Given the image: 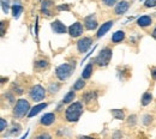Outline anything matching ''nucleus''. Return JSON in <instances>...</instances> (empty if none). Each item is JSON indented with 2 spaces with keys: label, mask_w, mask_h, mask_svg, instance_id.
<instances>
[{
  "label": "nucleus",
  "mask_w": 156,
  "mask_h": 139,
  "mask_svg": "<svg viewBox=\"0 0 156 139\" xmlns=\"http://www.w3.org/2000/svg\"><path fill=\"white\" fill-rule=\"evenodd\" d=\"M36 138H37V139H41V138L51 139V134H48V133H41V134H39V136H37Z\"/></svg>",
  "instance_id": "39"
},
{
  "label": "nucleus",
  "mask_w": 156,
  "mask_h": 139,
  "mask_svg": "<svg viewBox=\"0 0 156 139\" xmlns=\"http://www.w3.org/2000/svg\"><path fill=\"white\" fill-rule=\"evenodd\" d=\"M62 104H64V103L61 102L60 104H58V106H57V108H55V112H60V110H61V107H62Z\"/></svg>",
  "instance_id": "41"
},
{
  "label": "nucleus",
  "mask_w": 156,
  "mask_h": 139,
  "mask_svg": "<svg viewBox=\"0 0 156 139\" xmlns=\"http://www.w3.org/2000/svg\"><path fill=\"white\" fill-rule=\"evenodd\" d=\"M48 107V103L47 102H37L34 107H31L30 108V110H29V113H28V116L27 118H34V116H36L37 114H40L42 110H44L46 108Z\"/></svg>",
  "instance_id": "11"
},
{
  "label": "nucleus",
  "mask_w": 156,
  "mask_h": 139,
  "mask_svg": "<svg viewBox=\"0 0 156 139\" xmlns=\"http://www.w3.org/2000/svg\"><path fill=\"white\" fill-rule=\"evenodd\" d=\"M118 1H119V0H102L103 5H105V6H107V7H112V6H115Z\"/></svg>",
  "instance_id": "33"
},
{
  "label": "nucleus",
  "mask_w": 156,
  "mask_h": 139,
  "mask_svg": "<svg viewBox=\"0 0 156 139\" xmlns=\"http://www.w3.org/2000/svg\"><path fill=\"white\" fill-rule=\"evenodd\" d=\"M29 110H30V103H29V101L25 99H17V102L13 106L12 115L16 119H22L24 116H28Z\"/></svg>",
  "instance_id": "2"
},
{
  "label": "nucleus",
  "mask_w": 156,
  "mask_h": 139,
  "mask_svg": "<svg viewBox=\"0 0 156 139\" xmlns=\"http://www.w3.org/2000/svg\"><path fill=\"white\" fill-rule=\"evenodd\" d=\"M4 35H5V22L2 20L1 22V37H4Z\"/></svg>",
  "instance_id": "40"
},
{
  "label": "nucleus",
  "mask_w": 156,
  "mask_h": 139,
  "mask_svg": "<svg viewBox=\"0 0 156 139\" xmlns=\"http://www.w3.org/2000/svg\"><path fill=\"white\" fill-rule=\"evenodd\" d=\"M137 123V115L136 114H132L127 118V125L129 126H135Z\"/></svg>",
  "instance_id": "31"
},
{
  "label": "nucleus",
  "mask_w": 156,
  "mask_h": 139,
  "mask_svg": "<svg viewBox=\"0 0 156 139\" xmlns=\"http://www.w3.org/2000/svg\"><path fill=\"white\" fill-rule=\"evenodd\" d=\"M49 66V61L47 58H40V59H36L34 61V68L39 72H42L44 70H47Z\"/></svg>",
  "instance_id": "16"
},
{
  "label": "nucleus",
  "mask_w": 156,
  "mask_h": 139,
  "mask_svg": "<svg viewBox=\"0 0 156 139\" xmlns=\"http://www.w3.org/2000/svg\"><path fill=\"white\" fill-rule=\"evenodd\" d=\"M15 95H16V94H15L12 90L6 91V94H4V97L9 102V104H15V103H16V97H15Z\"/></svg>",
  "instance_id": "27"
},
{
  "label": "nucleus",
  "mask_w": 156,
  "mask_h": 139,
  "mask_svg": "<svg viewBox=\"0 0 156 139\" xmlns=\"http://www.w3.org/2000/svg\"><path fill=\"white\" fill-rule=\"evenodd\" d=\"M28 96H29V99H31V101H34L36 103L41 102V101H43V99H46V96H47V89H44L40 84H35V85H33L28 90Z\"/></svg>",
  "instance_id": "5"
},
{
  "label": "nucleus",
  "mask_w": 156,
  "mask_h": 139,
  "mask_svg": "<svg viewBox=\"0 0 156 139\" xmlns=\"http://www.w3.org/2000/svg\"><path fill=\"white\" fill-rule=\"evenodd\" d=\"M151 102H153V94H151L150 91L144 92L143 96H142V99H140L142 106H143V107H147V106H149Z\"/></svg>",
  "instance_id": "23"
},
{
  "label": "nucleus",
  "mask_w": 156,
  "mask_h": 139,
  "mask_svg": "<svg viewBox=\"0 0 156 139\" xmlns=\"http://www.w3.org/2000/svg\"><path fill=\"white\" fill-rule=\"evenodd\" d=\"M57 10L58 11H70L71 7H70L69 4H62V5H58L57 6Z\"/></svg>",
  "instance_id": "34"
},
{
  "label": "nucleus",
  "mask_w": 156,
  "mask_h": 139,
  "mask_svg": "<svg viewBox=\"0 0 156 139\" xmlns=\"http://www.w3.org/2000/svg\"><path fill=\"white\" fill-rule=\"evenodd\" d=\"M150 76H151L153 80H156V67H151L150 68Z\"/></svg>",
  "instance_id": "37"
},
{
  "label": "nucleus",
  "mask_w": 156,
  "mask_h": 139,
  "mask_svg": "<svg viewBox=\"0 0 156 139\" xmlns=\"http://www.w3.org/2000/svg\"><path fill=\"white\" fill-rule=\"evenodd\" d=\"M11 90L16 94V95H23V92H24V89L20 86V84L17 83V82H15L13 84H12V88H11Z\"/></svg>",
  "instance_id": "28"
},
{
  "label": "nucleus",
  "mask_w": 156,
  "mask_h": 139,
  "mask_svg": "<svg viewBox=\"0 0 156 139\" xmlns=\"http://www.w3.org/2000/svg\"><path fill=\"white\" fill-rule=\"evenodd\" d=\"M85 79L84 78H78L76 82H75V84H73V86H72V89L75 90V91H79V90H83L84 88H85Z\"/></svg>",
  "instance_id": "24"
},
{
  "label": "nucleus",
  "mask_w": 156,
  "mask_h": 139,
  "mask_svg": "<svg viewBox=\"0 0 156 139\" xmlns=\"http://www.w3.org/2000/svg\"><path fill=\"white\" fill-rule=\"evenodd\" d=\"M7 120L6 119H4V118H1L0 119V132L2 133V132H5V130L7 128Z\"/></svg>",
  "instance_id": "32"
},
{
  "label": "nucleus",
  "mask_w": 156,
  "mask_h": 139,
  "mask_svg": "<svg viewBox=\"0 0 156 139\" xmlns=\"http://www.w3.org/2000/svg\"><path fill=\"white\" fill-rule=\"evenodd\" d=\"M151 24H153V18L150 16H148V15H143V16L137 18V25L139 28H148Z\"/></svg>",
  "instance_id": "17"
},
{
  "label": "nucleus",
  "mask_w": 156,
  "mask_h": 139,
  "mask_svg": "<svg viewBox=\"0 0 156 139\" xmlns=\"http://www.w3.org/2000/svg\"><path fill=\"white\" fill-rule=\"evenodd\" d=\"M113 57V50L109 47H105L100 50V53L98 54V57L94 59L95 65H98V67H107L112 60Z\"/></svg>",
  "instance_id": "4"
},
{
  "label": "nucleus",
  "mask_w": 156,
  "mask_h": 139,
  "mask_svg": "<svg viewBox=\"0 0 156 139\" xmlns=\"http://www.w3.org/2000/svg\"><path fill=\"white\" fill-rule=\"evenodd\" d=\"M73 71H75V62L73 64H69V62L61 64L55 68V77L60 82H65L72 76Z\"/></svg>",
  "instance_id": "3"
},
{
  "label": "nucleus",
  "mask_w": 156,
  "mask_h": 139,
  "mask_svg": "<svg viewBox=\"0 0 156 139\" xmlns=\"http://www.w3.org/2000/svg\"><path fill=\"white\" fill-rule=\"evenodd\" d=\"M84 24L80 23V22H75L73 24H71L69 26V35L72 37V39H78L83 35V31H84Z\"/></svg>",
  "instance_id": "7"
},
{
  "label": "nucleus",
  "mask_w": 156,
  "mask_h": 139,
  "mask_svg": "<svg viewBox=\"0 0 156 139\" xmlns=\"http://www.w3.org/2000/svg\"><path fill=\"white\" fill-rule=\"evenodd\" d=\"M22 131V126L17 122H12L11 128H10V134L11 136H18Z\"/></svg>",
  "instance_id": "26"
},
{
  "label": "nucleus",
  "mask_w": 156,
  "mask_h": 139,
  "mask_svg": "<svg viewBox=\"0 0 156 139\" xmlns=\"http://www.w3.org/2000/svg\"><path fill=\"white\" fill-rule=\"evenodd\" d=\"M95 49H96V46H94V47H93V49H91V50H89V53H87V55H85V57L83 58V60H82V65H83V62H85V60L88 59V58H89V57L95 52Z\"/></svg>",
  "instance_id": "36"
},
{
  "label": "nucleus",
  "mask_w": 156,
  "mask_h": 139,
  "mask_svg": "<svg viewBox=\"0 0 156 139\" xmlns=\"http://www.w3.org/2000/svg\"><path fill=\"white\" fill-rule=\"evenodd\" d=\"M39 35V17H36V20H35V36L37 37Z\"/></svg>",
  "instance_id": "38"
},
{
  "label": "nucleus",
  "mask_w": 156,
  "mask_h": 139,
  "mask_svg": "<svg viewBox=\"0 0 156 139\" xmlns=\"http://www.w3.org/2000/svg\"><path fill=\"white\" fill-rule=\"evenodd\" d=\"M144 6L150 9V7H155L156 6V0H145L144 1Z\"/></svg>",
  "instance_id": "35"
},
{
  "label": "nucleus",
  "mask_w": 156,
  "mask_h": 139,
  "mask_svg": "<svg viewBox=\"0 0 156 139\" xmlns=\"http://www.w3.org/2000/svg\"><path fill=\"white\" fill-rule=\"evenodd\" d=\"M151 122H153V115L145 114V115L142 116V123H143L144 126H149Z\"/></svg>",
  "instance_id": "29"
},
{
  "label": "nucleus",
  "mask_w": 156,
  "mask_h": 139,
  "mask_svg": "<svg viewBox=\"0 0 156 139\" xmlns=\"http://www.w3.org/2000/svg\"><path fill=\"white\" fill-rule=\"evenodd\" d=\"M57 120V115L55 113H46L41 116V119L39 120L40 125L42 126H52Z\"/></svg>",
  "instance_id": "15"
},
{
  "label": "nucleus",
  "mask_w": 156,
  "mask_h": 139,
  "mask_svg": "<svg viewBox=\"0 0 156 139\" xmlns=\"http://www.w3.org/2000/svg\"><path fill=\"white\" fill-rule=\"evenodd\" d=\"M1 7H2V11L7 15L9 11H10V2H9V0H1Z\"/></svg>",
  "instance_id": "30"
},
{
  "label": "nucleus",
  "mask_w": 156,
  "mask_h": 139,
  "mask_svg": "<svg viewBox=\"0 0 156 139\" xmlns=\"http://www.w3.org/2000/svg\"><path fill=\"white\" fill-rule=\"evenodd\" d=\"M139 1H143V0H139Z\"/></svg>",
  "instance_id": "43"
},
{
  "label": "nucleus",
  "mask_w": 156,
  "mask_h": 139,
  "mask_svg": "<svg viewBox=\"0 0 156 139\" xmlns=\"http://www.w3.org/2000/svg\"><path fill=\"white\" fill-rule=\"evenodd\" d=\"M80 99H82V102L85 106H90L91 103H94L98 99V91H95V90H88V91H85L80 96Z\"/></svg>",
  "instance_id": "10"
},
{
  "label": "nucleus",
  "mask_w": 156,
  "mask_h": 139,
  "mask_svg": "<svg viewBox=\"0 0 156 139\" xmlns=\"http://www.w3.org/2000/svg\"><path fill=\"white\" fill-rule=\"evenodd\" d=\"M94 65H95L94 59H91L88 65H85V67L83 68V72H82V78L89 79V78L91 77V75H93V72H94Z\"/></svg>",
  "instance_id": "18"
},
{
  "label": "nucleus",
  "mask_w": 156,
  "mask_h": 139,
  "mask_svg": "<svg viewBox=\"0 0 156 139\" xmlns=\"http://www.w3.org/2000/svg\"><path fill=\"white\" fill-rule=\"evenodd\" d=\"M54 6V1L53 0H42L41 2V13L46 17H52L53 12H52V7Z\"/></svg>",
  "instance_id": "12"
},
{
  "label": "nucleus",
  "mask_w": 156,
  "mask_h": 139,
  "mask_svg": "<svg viewBox=\"0 0 156 139\" xmlns=\"http://www.w3.org/2000/svg\"><path fill=\"white\" fill-rule=\"evenodd\" d=\"M51 29H52L53 33L57 34V35H62V34H66V33L69 31V28H67L61 20H59V19L53 20V22L51 23Z\"/></svg>",
  "instance_id": "9"
},
{
  "label": "nucleus",
  "mask_w": 156,
  "mask_h": 139,
  "mask_svg": "<svg viewBox=\"0 0 156 139\" xmlns=\"http://www.w3.org/2000/svg\"><path fill=\"white\" fill-rule=\"evenodd\" d=\"M129 9H130V2H129V1H126V0L118 1L117 5L114 6V13H115L117 16H121V15L126 13Z\"/></svg>",
  "instance_id": "14"
},
{
  "label": "nucleus",
  "mask_w": 156,
  "mask_h": 139,
  "mask_svg": "<svg viewBox=\"0 0 156 139\" xmlns=\"http://www.w3.org/2000/svg\"><path fill=\"white\" fill-rule=\"evenodd\" d=\"M60 88H61V84L58 83V82H52L49 83L48 88H47V91L51 94V95H55L60 91Z\"/></svg>",
  "instance_id": "21"
},
{
  "label": "nucleus",
  "mask_w": 156,
  "mask_h": 139,
  "mask_svg": "<svg viewBox=\"0 0 156 139\" xmlns=\"http://www.w3.org/2000/svg\"><path fill=\"white\" fill-rule=\"evenodd\" d=\"M83 24H84V28L89 31L91 30H95L98 28V22L96 18V15L93 13V15H89V16H85L83 18Z\"/></svg>",
  "instance_id": "8"
},
{
  "label": "nucleus",
  "mask_w": 156,
  "mask_h": 139,
  "mask_svg": "<svg viewBox=\"0 0 156 139\" xmlns=\"http://www.w3.org/2000/svg\"><path fill=\"white\" fill-rule=\"evenodd\" d=\"M75 99H76V91L72 89L71 91H69L64 97H62V103L64 104H70V103H72L73 101H75Z\"/></svg>",
  "instance_id": "22"
},
{
  "label": "nucleus",
  "mask_w": 156,
  "mask_h": 139,
  "mask_svg": "<svg viewBox=\"0 0 156 139\" xmlns=\"http://www.w3.org/2000/svg\"><path fill=\"white\" fill-rule=\"evenodd\" d=\"M83 113H84V103L76 101L67 106V108L65 109V113H64V119L66 122L76 123L78 122V120L80 119Z\"/></svg>",
  "instance_id": "1"
},
{
  "label": "nucleus",
  "mask_w": 156,
  "mask_h": 139,
  "mask_svg": "<svg viewBox=\"0 0 156 139\" xmlns=\"http://www.w3.org/2000/svg\"><path fill=\"white\" fill-rule=\"evenodd\" d=\"M114 25V20H107V22H105L102 25H100V28H98V33H96V39H101V37H103L111 29H112V26Z\"/></svg>",
  "instance_id": "13"
},
{
  "label": "nucleus",
  "mask_w": 156,
  "mask_h": 139,
  "mask_svg": "<svg viewBox=\"0 0 156 139\" xmlns=\"http://www.w3.org/2000/svg\"><path fill=\"white\" fill-rule=\"evenodd\" d=\"M23 6L20 5V4H15V5H12L11 6V12H12V17L15 18V19H18L20 18V16L22 15V12H23Z\"/></svg>",
  "instance_id": "20"
},
{
  "label": "nucleus",
  "mask_w": 156,
  "mask_h": 139,
  "mask_svg": "<svg viewBox=\"0 0 156 139\" xmlns=\"http://www.w3.org/2000/svg\"><path fill=\"white\" fill-rule=\"evenodd\" d=\"M151 36L156 40V26L154 28V30H153V33H151Z\"/></svg>",
  "instance_id": "42"
},
{
  "label": "nucleus",
  "mask_w": 156,
  "mask_h": 139,
  "mask_svg": "<svg viewBox=\"0 0 156 139\" xmlns=\"http://www.w3.org/2000/svg\"><path fill=\"white\" fill-rule=\"evenodd\" d=\"M93 43H94V41H93L91 37H89V36H83V37H80V39L77 41L78 53H79V54L87 53V52L91 48Z\"/></svg>",
  "instance_id": "6"
},
{
  "label": "nucleus",
  "mask_w": 156,
  "mask_h": 139,
  "mask_svg": "<svg viewBox=\"0 0 156 139\" xmlns=\"http://www.w3.org/2000/svg\"><path fill=\"white\" fill-rule=\"evenodd\" d=\"M111 114L114 119L117 120H125V112L122 109H112Z\"/></svg>",
  "instance_id": "25"
},
{
  "label": "nucleus",
  "mask_w": 156,
  "mask_h": 139,
  "mask_svg": "<svg viewBox=\"0 0 156 139\" xmlns=\"http://www.w3.org/2000/svg\"><path fill=\"white\" fill-rule=\"evenodd\" d=\"M125 31H122V30H118L115 31L113 35H112V37H111V41L113 42V43H120V42H122V41L125 40Z\"/></svg>",
  "instance_id": "19"
}]
</instances>
